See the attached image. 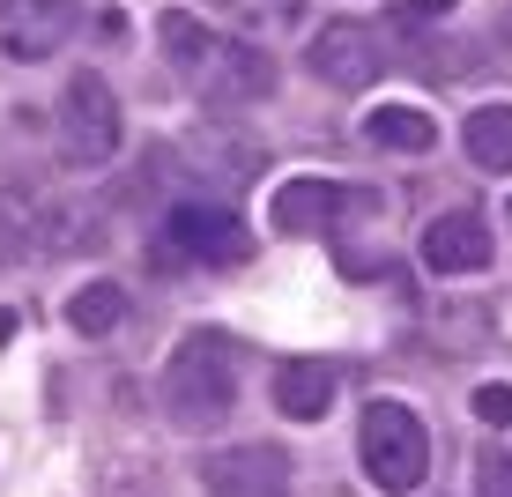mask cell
I'll use <instances>...</instances> for the list:
<instances>
[{"label":"cell","mask_w":512,"mask_h":497,"mask_svg":"<svg viewBox=\"0 0 512 497\" xmlns=\"http://www.w3.org/2000/svg\"><path fill=\"white\" fill-rule=\"evenodd\" d=\"M201 483H208V497H290V468L268 446H238V453L208 460Z\"/></svg>","instance_id":"obj_9"},{"label":"cell","mask_w":512,"mask_h":497,"mask_svg":"<svg viewBox=\"0 0 512 497\" xmlns=\"http://www.w3.org/2000/svg\"><path fill=\"white\" fill-rule=\"evenodd\" d=\"M483 497H512V460H505V453L483 460Z\"/></svg>","instance_id":"obj_16"},{"label":"cell","mask_w":512,"mask_h":497,"mask_svg":"<svg viewBox=\"0 0 512 497\" xmlns=\"http://www.w3.org/2000/svg\"><path fill=\"white\" fill-rule=\"evenodd\" d=\"M119 319H127V290H119V282H82V290L67 297V327L75 334H112Z\"/></svg>","instance_id":"obj_14"},{"label":"cell","mask_w":512,"mask_h":497,"mask_svg":"<svg viewBox=\"0 0 512 497\" xmlns=\"http://www.w3.org/2000/svg\"><path fill=\"white\" fill-rule=\"evenodd\" d=\"M490 223L475 216V208H446L431 230H423V268L431 275H483L490 268Z\"/></svg>","instance_id":"obj_8"},{"label":"cell","mask_w":512,"mask_h":497,"mask_svg":"<svg viewBox=\"0 0 512 497\" xmlns=\"http://www.w3.org/2000/svg\"><path fill=\"white\" fill-rule=\"evenodd\" d=\"M156 45H164V60L179 67V82H193L208 104H253V97L275 90L268 52L245 45V38H216V30H208L201 15H186V8H164Z\"/></svg>","instance_id":"obj_1"},{"label":"cell","mask_w":512,"mask_h":497,"mask_svg":"<svg viewBox=\"0 0 512 497\" xmlns=\"http://www.w3.org/2000/svg\"><path fill=\"white\" fill-rule=\"evenodd\" d=\"M223 8H268V15H297V0H223Z\"/></svg>","instance_id":"obj_17"},{"label":"cell","mask_w":512,"mask_h":497,"mask_svg":"<svg viewBox=\"0 0 512 497\" xmlns=\"http://www.w3.org/2000/svg\"><path fill=\"white\" fill-rule=\"evenodd\" d=\"M468 156L483 171H512V104H475L468 112Z\"/></svg>","instance_id":"obj_13"},{"label":"cell","mask_w":512,"mask_h":497,"mask_svg":"<svg viewBox=\"0 0 512 497\" xmlns=\"http://www.w3.org/2000/svg\"><path fill=\"white\" fill-rule=\"evenodd\" d=\"M82 30V0H0V60L38 67Z\"/></svg>","instance_id":"obj_6"},{"label":"cell","mask_w":512,"mask_h":497,"mask_svg":"<svg viewBox=\"0 0 512 497\" xmlns=\"http://www.w3.org/2000/svg\"><path fill=\"white\" fill-rule=\"evenodd\" d=\"M446 8H453V0H409L401 15H446Z\"/></svg>","instance_id":"obj_18"},{"label":"cell","mask_w":512,"mask_h":497,"mask_svg":"<svg viewBox=\"0 0 512 497\" xmlns=\"http://www.w3.org/2000/svg\"><path fill=\"white\" fill-rule=\"evenodd\" d=\"M334 386H342V371H334L327 357H290L275 371V408L290 423H320L334 408Z\"/></svg>","instance_id":"obj_11"},{"label":"cell","mask_w":512,"mask_h":497,"mask_svg":"<svg viewBox=\"0 0 512 497\" xmlns=\"http://www.w3.org/2000/svg\"><path fill=\"white\" fill-rule=\"evenodd\" d=\"M156 260H164V268H186V260L231 268V260H253V238H245V223L231 216V208H171Z\"/></svg>","instance_id":"obj_5"},{"label":"cell","mask_w":512,"mask_h":497,"mask_svg":"<svg viewBox=\"0 0 512 497\" xmlns=\"http://www.w3.org/2000/svg\"><path fill=\"white\" fill-rule=\"evenodd\" d=\"M238 408V349L223 342L216 327L186 334L164 364V416L171 431H216Z\"/></svg>","instance_id":"obj_2"},{"label":"cell","mask_w":512,"mask_h":497,"mask_svg":"<svg viewBox=\"0 0 512 497\" xmlns=\"http://www.w3.org/2000/svg\"><path fill=\"white\" fill-rule=\"evenodd\" d=\"M305 67L327 82V90H372L394 60H386V38H379L372 23H327L320 38H312Z\"/></svg>","instance_id":"obj_7"},{"label":"cell","mask_w":512,"mask_h":497,"mask_svg":"<svg viewBox=\"0 0 512 497\" xmlns=\"http://www.w3.org/2000/svg\"><path fill=\"white\" fill-rule=\"evenodd\" d=\"M349 208V193L334 186V179H290L275 193V208H268V223L282 230V238H320V230L334 223Z\"/></svg>","instance_id":"obj_10"},{"label":"cell","mask_w":512,"mask_h":497,"mask_svg":"<svg viewBox=\"0 0 512 497\" xmlns=\"http://www.w3.org/2000/svg\"><path fill=\"white\" fill-rule=\"evenodd\" d=\"M119 141H127V112H119L112 82L97 67H75L60 90V149L67 164H112Z\"/></svg>","instance_id":"obj_4"},{"label":"cell","mask_w":512,"mask_h":497,"mask_svg":"<svg viewBox=\"0 0 512 497\" xmlns=\"http://www.w3.org/2000/svg\"><path fill=\"white\" fill-rule=\"evenodd\" d=\"M364 134H372V149H394V156H431L438 149V119L423 104H379L364 119Z\"/></svg>","instance_id":"obj_12"},{"label":"cell","mask_w":512,"mask_h":497,"mask_svg":"<svg viewBox=\"0 0 512 497\" xmlns=\"http://www.w3.org/2000/svg\"><path fill=\"white\" fill-rule=\"evenodd\" d=\"M357 453H364V475H372L386 497H409V490H423V475H431V431H423V416L409 401H372L364 408Z\"/></svg>","instance_id":"obj_3"},{"label":"cell","mask_w":512,"mask_h":497,"mask_svg":"<svg viewBox=\"0 0 512 497\" xmlns=\"http://www.w3.org/2000/svg\"><path fill=\"white\" fill-rule=\"evenodd\" d=\"M505 216H512V208H505Z\"/></svg>","instance_id":"obj_19"},{"label":"cell","mask_w":512,"mask_h":497,"mask_svg":"<svg viewBox=\"0 0 512 497\" xmlns=\"http://www.w3.org/2000/svg\"><path fill=\"white\" fill-rule=\"evenodd\" d=\"M475 416H483L490 431H505L512 423V386H483V394H475Z\"/></svg>","instance_id":"obj_15"}]
</instances>
